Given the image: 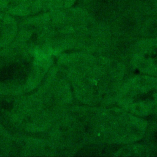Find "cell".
<instances>
[{"instance_id": "6da1fadb", "label": "cell", "mask_w": 157, "mask_h": 157, "mask_svg": "<svg viewBox=\"0 0 157 157\" xmlns=\"http://www.w3.org/2000/svg\"><path fill=\"white\" fill-rule=\"evenodd\" d=\"M46 55L13 40L0 50V96L24 94L38 86L47 69Z\"/></svg>"}, {"instance_id": "7a4b0ae2", "label": "cell", "mask_w": 157, "mask_h": 157, "mask_svg": "<svg viewBox=\"0 0 157 157\" xmlns=\"http://www.w3.org/2000/svg\"><path fill=\"white\" fill-rule=\"evenodd\" d=\"M77 0H0V10L17 16L36 15L72 7Z\"/></svg>"}, {"instance_id": "3957f363", "label": "cell", "mask_w": 157, "mask_h": 157, "mask_svg": "<svg viewBox=\"0 0 157 157\" xmlns=\"http://www.w3.org/2000/svg\"><path fill=\"white\" fill-rule=\"evenodd\" d=\"M18 26L9 14L0 13V48L10 44L15 37Z\"/></svg>"}]
</instances>
